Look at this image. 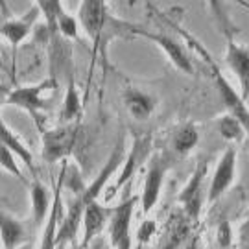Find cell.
Segmentation results:
<instances>
[{
	"label": "cell",
	"mask_w": 249,
	"mask_h": 249,
	"mask_svg": "<svg viewBox=\"0 0 249 249\" xmlns=\"http://www.w3.org/2000/svg\"><path fill=\"white\" fill-rule=\"evenodd\" d=\"M125 159V150H124V142H120L115 146V150L111 151L109 159L106 160V164L102 166L100 174L96 178L90 181L87 187L81 188V192L78 196L72 199L69 207H67V214L63 218V222H59V227H57V234H55V246L57 249L65 246V244H72L78 236V231L81 229V218H83V211L85 207L98 199V196L102 194V190L106 188V185L109 183V179L115 176V172L120 166Z\"/></svg>",
	"instance_id": "6da1fadb"
},
{
	"label": "cell",
	"mask_w": 249,
	"mask_h": 249,
	"mask_svg": "<svg viewBox=\"0 0 249 249\" xmlns=\"http://www.w3.org/2000/svg\"><path fill=\"white\" fill-rule=\"evenodd\" d=\"M172 26L178 30V34L183 36V39L188 43V46L192 48V50H196L197 55L203 59V63L209 67V72H211V76H213V81L214 85H216V89H218V94L222 96V102L223 106L227 107V111L231 113L238 122H240L242 129H244V133L249 137V106L246 100H242L240 92L232 87L229 80L223 76V72L220 71V67L216 65V61L213 59V55L209 52V48L197 39L194 37L192 34H188L187 30H183L181 26H178L176 22H170Z\"/></svg>",
	"instance_id": "7a4b0ae2"
},
{
	"label": "cell",
	"mask_w": 249,
	"mask_h": 249,
	"mask_svg": "<svg viewBox=\"0 0 249 249\" xmlns=\"http://www.w3.org/2000/svg\"><path fill=\"white\" fill-rule=\"evenodd\" d=\"M57 89V80L50 76L45 80L32 83V85H22V87H15L9 90L8 98H6V106L18 107L22 111H26L28 115L34 118V122L39 125L41 133L45 131V113H46V102L45 94L46 90Z\"/></svg>",
	"instance_id": "3957f363"
},
{
	"label": "cell",
	"mask_w": 249,
	"mask_h": 249,
	"mask_svg": "<svg viewBox=\"0 0 249 249\" xmlns=\"http://www.w3.org/2000/svg\"><path fill=\"white\" fill-rule=\"evenodd\" d=\"M80 137V124L78 122H71V124H61L52 129H45L43 131V150L41 155L46 162H59L65 160L76 148Z\"/></svg>",
	"instance_id": "277c9868"
},
{
	"label": "cell",
	"mask_w": 249,
	"mask_h": 249,
	"mask_svg": "<svg viewBox=\"0 0 249 249\" xmlns=\"http://www.w3.org/2000/svg\"><path fill=\"white\" fill-rule=\"evenodd\" d=\"M133 37H144L148 39L150 43H153L155 46H159L160 50L164 52V55L168 57V61L178 69V71L185 72L188 76L196 74V69H194V63L190 59V55L187 53L185 46L181 45L179 41H176L172 36H166V34H155V32H148L144 28L133 26Z\"/></svg>",
	"instance_id": "5b68a950"
},
{
	"label": "cell",
	"mask_w": 249,
	"mask_h": 249,
	"mask_svg": "<svg viewBox=\"0 0 249 249\" xmlns=\"http://www.w3.org/2000/svg\"><path fill=\"white\" fill-rule=\"evenodd\" d=\"M139 197H127L115 207V213L107 223L109 246L113 249H131V220Z\"/></svg>",
	"instance_id": "8992f818"
},
{
	"label": "cell",
	"mask_w": 249,
	"mask_h": 249,
	"mask_svg": "<svg viewBox=\"0 0 249 249\" xmlns=\"http://www.w3.org/2000/svg\"><path fill=\"white\" fill-rule=\"evenodd\" d=\"M170 170V160L164 155H155L151 159L150 166L146 170V178H144L142 194H141V207H142V214H148L155 209V205L159 203L160 190H162V183Z\"/></svg>",
	"instance_id": "52a82bcc"
},
{
	"label": "cell",
	"mask_w": 249,
	"mask_h": 249,
	"mask_svg": "<svg viewBox=\"0 0 249 249\" xmlns=\"http://www.w3.org/2000/svg\"><path fill=\"white\" fill-rule=\"evenodd\" d=\"M234 179H236V150H234V146H229L223 151V155L220 157L216 168H214L213 181H211L209 190H207L209 205L216 203L232 187Z\"/></svg>",
	"instance_id": "ba28073f"
},
{
	"label": "cell",
	"mask_w": 249,
	"mask_h": 249,
	"mask_svg": "<svg viewBox=\"0 0 249 249\" xmlns=\"http://www.w3.org/2000/svg\"><path fill=\"white\" fill-rule=\"evenodd\" d=\"M107 15H109V11L106 9L104 0H81L80 2L78 22L83 28L85 36L89 37L94 50H98L100 46V37H102V30H104Z\"/></svg>",
	"instance_id": "9c48e42d"
},
{
	"label": "cell",
	"mask_w": 249,
	"mask_h": 249,
	"mask_svg": "<svg viewBox=\"0 0 249 249\" xmlns=\"http://www.w3.org/2000/svg\"><path fill=\"white\" fill-rule=\"evenodd\" d=\"M209 170V162L203 160L199 162L194 170V174L190 176L187 181V185L183 187V190L179 192V203L183 205V211L187 213L190 220H199L201 214V207H203V181Z\"/></svg>",
	"instance_id": "30bf717a"
},
{
	"label": "cell",
	"mask_w": 249,
	"mask_h": 249,
	"mask_svg": "<svg viewBox=\"0 0 249 249\" xmlns=\"http://www.w3.org/2000/svg\"><path fill=\"white\" fill-rule=\"evenodd\" d=\"M225 63L234 74L240 85L242 100H249V46L240 45L234 41V37L225 39Z\"/></svg>",
	"instance_id": "8fae6325"
},
{
	"label": "cell",
	"mask_w": 249,
	"mask_h": 249,
	"mask_svg": "<svg viewBox=\"0 0 249 249\" xmlns=\"http://www.w3.org/2000/svg\"><path fill=\"white\" fill-rule=\"evenodd\" d=\"M115 213V207H107L102 205L98 199L90 201L85 211H83V218H81V249L89 248L90 242L98 238L102 231L107 227V223L111 220V216Z\"/></svg>",
	"instance_id": "7c38bea8"
},
{
	"label": "cell",
	"mask_w": 249,
	"mask_h": 249,
	"mask_svg": "<svg viewBox=\"0 0 249 249\" xmlns=\"http://www.w3.org/2000/svg\"><path fill=\"white\" fill-rule=\"evenodd\" d=\"M41 15L39 8H32L30 11H26L22 17H15V18H6L0 22V37H4L8 41L13 52L17 50L18 46L22 45V41L26 39L32 30L36 26L37 17Z\"/></svg>",
	"instance_id": "4fadbf2b"
},
{
	"label": "cell",
	"mask_w": 249,
	"mask_h": 249,
	"mask_svg": "<svg viewBox=\"0 0 249 249\" xmlns=\"http://www.w3.org/2000/svg\"><path fill=\"white\" fill-rule=\"evenodd\" d=\"M122 100H124V107L127 109V113L139 122L148 120L155 113L157 106H159L157 96H153L146 90L137 89L133 85L125 87L124 92H122Z\"/></svg>",
	"instance_id": "5bb4252c"
},
{
	"label": "cell",
	"mask_w": 249,
	"mask_h": 249,
	"mask_svg": "<svg viewBox=\"0 0 249 249\" xmlns=\"http://www.w3.org/2000/svg\"><path fill=\"white\" fill-rule=\"evenodd\" d=\"M65 176H67V166L61 170L59 181L53 188L52 207H50V214L46 220L45 227H43V238H41V246L39 249H57L55 246V234H57V227L61 222V188L65 185Z\"/></svg>",
	"instance_id": "9a60e30c"
},
{
	"label": "cell",
	"mask_w": 249,
	"mask_h": 249,
	"mask_svg": "<svg viewBox=\"0 0 249 249\" xmlns=\"http://www.w3.org/2000/svg\"><path fill=\"white\" fill-rule=\"evenodd\" d=\"M26 240V225L13 214L0 209V244L2 249H17Z\"/></svg>",
	"instance_id": "2e32d148"
},
{
	"label": "cell",
	"mask_w": 249,
	"mask_h": 249,
	"mask_svg": "<svg viewBox=\"0 0 249 249\" xmlns=\"http://www.w3.org/2000/svg\"><path fill=\"white\" fill-rule=\"evenodd\" d=\"M30 199H32V222L36 227H45L48 214H50V207H52V197H50V190L39 181L34 179L30 185Z\"/></svg>",
	"instance_id": "e0dca14e"
},
{
	"label": "cell",
	"mask_w": 249,
	"mask_h": 249,
	"mask_svg": "<svg viewBox=\"0 0 249 249\" xmlns=\"http://www.w3.org/2000/svg\"><path fill=\"white\" fill-rule=\"evenodd\" d=\"M0 142L4 144V146H8L18 159H22V162L30 168V172L36 174V170H34L36 168V166H34V155H32L30 148H28L26 144H24V141H22L2 118H0Z\"/></svg>",
	"instance_id": "ac0fdd59"
},
{
	"label": "cell",
	"mask_w": 249,
	"mask_h": 249,
	"mask_svg": "<svg viewBox=\"0 0 249 249\" xmlns=\"http://www.w3.org/2000/svg\"><path fill=\"white\" fill-rule=\"evenodd\" d=\"M199 142V131L192 122L181 124L172 135V151L179 157H187Z\"/></svg>",
	"instance_id": "d6986e66"
},
{
	"label": "cell",
	"mask_w": 249,
	"mask_h": 249,
	"mask_svg": "<svg viewBox=\"0 0 249 249\" xmlns=\"http://www.w3.org/2000/svg\"><path fill=\"white\" fill-rule=\"evenodd\" d=\"M81 113V102L80 92L76 89V80L69 78V87H67V94H65V104L61 109V122L63 124H71L74 122Z\"/></svg>",
	"instance_id": "ffe728a7"
},
{
	"label": "cell",
	"mask_w": 249,
	"mask_h": 249,
	"mask_svg": "<svg viewBox=\"0 0 249 249\" xmlns=\"http://www.w3.org/2000/svg\"><path fill=\"white\" fill-rule=\"evenodd\" d=\"M207 4H209V8H211V13H213L214 20H216V24H218L220 32L223 34V37H225V39H227V37H234V34L238 32V28L232 22L231 15H229V11L225 9L222 0H207Z\"/></svg>",
	"instance_id": "44dd1931"
},
{
	"label": "cell",
	"mask_w": 249,
	"mask_h": 249,
	"mask_svg": "<svg viewBox=\"0 0 249 249\" xmlns=\"http://www.w3.org/2000/svg\"><path fill=\"white\" fill-rule=\"evenodd\" d=\"M216 129H218V133L222 139L225 141H232V142H240L242 139H244V129H242L240 122L231 115V113H227V115L220 116L218 120H216Z\"/></svg>",
	"instance_id": "7402d4cb"
},
{
	"label": "cell",
	"mask_w": 249,
	"mask_h": 249,
	"mask_svg": "<svg viewBox=\"0 0 249 249\" xmlns=\"http://www.w3.org/2000/svg\"><path fill=\"white\" fill-rule=\"evenodd\" d=\"M55 34L63 36L65 39L76 41L80 37V22H78V18H74L63 9L61 13L57 15V20H55Z\"/></svg>",
	"instance_id": "603a6c76"
},
{
	"label": "cell",
	"mask_w": 249,
	"mask_h": 249,
	"mask_svg": "<svg viewBox=\"0 0 249 249\" xmlns=\"http://www.w3.org/2000/svg\"><path fill=\"white\" fill-rule=\"evenodd\" d=\"M36 6L39 8L41 15L45 18L48 30L52 34H55V20H57V15L63 11L61 0H36Z\"/></svg>",
	"instance_id": "cb8c5ba5"
},
{
	"label": "cell",
	"mask_w": 249,
	"mask_h": 249,
	"mask_svg": "<svg viewBox=\"0 0 249 249\" xmlns=\"http://www.w3.org/2000/svg\"><path fill=\"white\" fill-rule=\"evenodd\" d=\"M15 153L9 150L8 146H4V144L0 142V166L6 170V172H9L11 176H15L17 179H24V176H22V172L18 170V164L17 160H15Z\"/></svg>",
	"instance_id": "d4e9b609"
},
{
	"label": "cell",
	"mask_w": 249,
	"mask_h": 249,
	"mask_svg": "<svg viewBox=\"0 0 249 249\" xmlns=\"http://www.w3.org/2000/svg\"><path fill=\"white\" fill-rule=\"evenodd\" d=\"M155 229H157V223L153 222V220H144L141 223V227H139V232H137V240H139V246H148L150 240L153 238V234H155Z\"/></svg>",
	"instance_id": "484cf974"
},
{
	"label": "cell",
	"mask_w": 249,
	"mask_h": 249,
	"mask_svg": "<svg viewBox=\"0 0 249 249\" xmlns=\"http://www.w3.org/2000/svg\"><path fill=\"white\" fill-rule=\"evenodd\" d=\"M137 155H139V148L135 146L133 150L129 151V155H127V162H125L124 170H122V174H120V178H118V181H116V185H115L116 188L122 187V183L131 178V174L135 172V160H137Z\"/></svg>",
	"instance_id": "4316f807"
},
{
	"label": "cell",
	"mask_w": 249,
	"mask_h": 249,
	"mask_svg": "<svg viewBox=\"0 0 249 249\" xmlns=\"http://www.w3.org/2000/svg\"><path fill=\"white\" fill-rule=\"evenodd\" d=\"M216 240H218V244H220V248H222V249L231 248V240H232L231 223L222 222L220 225H218V231H216Z\"/></svg>",
	"instance_id": "83f0119b"
},
{
	"label": "cell",
	"mask_w": 249,
	"mask_h": 249,
	"mask_svg": "<svg viewBox=\"0 0 249 249\" xmlns=\"http://www.w3.org/2000/svg\"><path fill=\"white\" fill-rule=\"evenodd\" d=\"M240 238H242V244H248V242H249V216H248V220L242 223Z\"/></svg>",
	"instance_id": "f1b7e54d"
},
{
	"label": "cell",
	"mask_w": 249,
	"mask_h": 249,
	"mask_svg": "<svg viewBox=\"0 0 249 249\" xmlns=\"http://www.w3.org/2000/svg\"><path fill=\"white\" fill-rule=\"evenodd\" d=\"M90 246H92L90 249H109V244H106V240H104L102 236L94 238V240L90 242Z\"/></svg>",
	"instance_id": "f546056e"
},
{
	"label": "cell",
	"mask_w": 249,
	"mask_h": 249,
	"mask_svg": "<svg viewBox=\"0 0 249 249\" xmlns=\"http://www.w3.org/2000/svg\"><path fill=\"white\" fill-rule=\"evenodd\" d=\"M9 94V89L8 85H4V83H0V107L6 106V98H8Z\"/></svg>",
	"instance_id": "4dcf8cb0"
},
{
	"label": "cell",
	"mask_w": 249,
	"mask_h": 249,
	"mask_svg": "<svg viewBox=\"0 0 249 249\" xmlns=\"http://www.w3.org/2000/svg\"><path fill=\"white\" fill-rule=\"evenodd\" d=\"M6 63H4V53H2V45H0V72H6Z\"/></svg>",
	"instance_id": "1f68e13d"
},
{
	"label": "cell",
	"mask_w": 249,
	"mask_h": 249,
	"mask_svg": "<svg viewBox=\"0 0 249 249\" xmlns=\"http://www.w3.org/2000/svg\"><path fill=\"white\" fill-rule=\"evenodd\" d=\"M232 2H236L238 6H242L244 9H248L249 11V0H232Z\"/></svg>",
	"instance_id": "d6a6232c"
},
{
	"label": "cell",
	"mask_w": 249,
	"mask_h": 249,
	"mask_svg": "<svg viewBox=\"0 0 249 249\" xmlns=\"http://www.w3.org/2000/svg\"><path fill=\"white\" fill-rule=\"evenodd\" d=\"M0 8H2V11H6V9H8V6H6V0H0Z\"/></svg>",
	"instance_id": "836d02e7"
},
{
	"label": "cell",
	"mask_w": 249,
	"mask_h": 249,
	"mask_svg": "<svg viewBox=\"0 0 249 249\" xmlns=\"http://www.w3.org/2000/svg\"><path fill=\"white\" fill-rule=\"evenodd\" d=\"M246 249H249V248H246Z\"/></svg>",
	"instance_id": "e575fe53"
}]
</instances>
